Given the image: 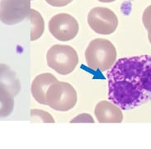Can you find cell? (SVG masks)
I'll return each mask as SVG.
<instances>
[{"label": "cell", "mask_w": 151, "mask_h": 149, "mask_svg": "<svg viewBox=\"0 0 151 149\" xmlns=\"http://www.w3.org/2000/svg\"><path fill=\"white\" fill-rule=\"evenodd\" d=\"M142 22L148 32V39L151 44V5L145 9L142 15Z\"/></svg>", "instance_id": "cell-14"}, {"label": "cell", "mask_w": 151, "mask_h": 149, "mask_svg": "<svg viewBox=\"0 0 151 149\" xmlns=\"http://www.w3.org/2000/svg\"><path fill=\"white\" fill-rule=\"evenodd\" d=\"M94 123V120L93 117L89 114H81V115L76 116L75 118L71 120V123Z\"/></svg>", "instance_id": "cell-15"}, {"label": "cell", "mask_w": 151, "mask_h": 149, "mask_svg": "<svg viewBox=\"0 0 151 149\" xmlns=\"http://www.w3.org/2000/svg\"><path fill=\"white\" fill-rule=\"evenodd\" d=\"M87 22L95 33L110 35L117 30L118 18L115 12L109 8L96 7L88 13Z\"/></svg>", "instance_id": "cell-5"}, {"label": "cell", "mask_w": 151, "mask_h": 149, "mask_svg": "<svg viewBox=\"0 0 151 149\" xmlns=\"http://www.w3.org/2000/svg\"><path fill=\"white\" fill-rule=\"evenodd\" d=\"M98 1L101 2V3H112V2H114L116 0H98Z\"/></svg>", "instance_id": "cell-17"}, {"label": "cell", "mask_w": 151, "mask_h": 149, "mask_svg": "<svg viewBox=\"0 0 151 149\" xmlns=\"http://www.w3.org/2000/svg\"><path fill=\"white\" fill-rule=\"evenodd\" d=\"M58 80L52 73L39 74L31 83V94L38 103L46 106V92L52 83Z\"/></svg>", "instance_id": "cell-9"}, {"label": "cell", "mask_w": 151, "mask_h": 149, "mask_svg": "<svg viewBox=\"0 0 151 149\" xmlns=\"http://www.w3.org/2000/svg\"><path fill=\"white\" fill-rule=\"evenodd\" d=\"M108 97L123 111L151 101V55L122 58L107 73Z\"/></svg>", "instance_id": "cell-1"}, {"label": "cell", "mask_w": 151, "mask_h": 149, "mask_svg": "<svg viewBox=\"0 0 151 149\" xmlns=\"http://www.w3.org/2000/svg\"><path fill=\"white\" fill-rule=\"evenodd\" d=\"M85 57L89 68L105 72L109 70L117 60V50L110 41L97 38L88 45Z\"/></svg>", "instance_id": "cell-2"}, {"label": "cell", "mask_w": 151, "mask_h": 149, "mask_svg": "<svg viewBox=\"0 0 151 149\" xmlns=\"http://www.w3.org/2000/svg\"><path fill=\"white\" fill-rule=\"evenodd\" d=\"M29 17L31 24L30 41H35L40 38L45 31V21L41 14L35 9H30Z\"/></svg>", "instance_id": "cell-11"}, {"label": "cell", "mask_w": 151, "mask_h": 149, "mask_svg": "<svg viewBox=\"0 0 151 149\" xmlns=\"http://www.w3.org/2000/svg\"><path fill=\"white\" fill-rule=\"evenodd\" d=\"M14 97L7 91L0 88V119L11 115L14 109Z\"/></svg>", "instance_id": "cell-12"}, {"label": "cell", "mask_w": 151, "mask_h": 149, "mask_svg": "<svg viewBox=\"0 0 151 149\" xmlns=\"http://www.w3.org/2000/svg\"><path fill=\"white\" fill-rule=\"evenodd\" d=\"M0 88L16 96L21 91V83L16 73L8 65L0 64Z\"/></svg>", "instance_id": "cell-10"}, {"label": "cell", "mask_w": 151, "mask_h": 149, "mask_svg": "<svg viewBox=\"0 0 151 149\" xmlns=\"http://www.w3.org/2000/svg\"><path fill=\"white\" fill-rule=\"evenodd\" d=\"M46 3L51 5L52 7H57V8H61V7H65L69 4H71L73 0H45Z\"/></svg>", "instance_id": "cell-16"}, {"label": "cell", "mask_w": 151, "mask_h": 149, "mask_svg": "<svg viewBox=\"0 0 151 149\" xmlns=\"http://www.w3.org/2000/svg\"><path fill=\"white\" fill-rule=\"evenodd\" d=\"M49 32L60 41H69L78 34L79 24L74 17L68 13H58L49 22Z\"/></svg>", "instance_id": "cell-6"}, {"label": "cell", "mask_w": 151, "mask_h": 149, "mask_svg": "<svg viewBox=\"0 0 151 149\" xmlns=\"http://www.w3.org/2000/svg\"><path fill=\"white\" fill-rule=\"evenodd\" d=\"M94 115L99 123H122L123 120L121 108L109 101H99L95 106Z\"/></svg>", "instance_id": "cell-8"}, {"label": "cell", "mask_w": 151, "mask_h": 149, "mask_svg": "<svg viewBox=\"0 0 151 149\" xmlns=\"http://www.w3.org/2000/svg\"><path fill=\"white\" fill-rule=\"evenodd\" d=\"M46 106L57 111L65 112L74 108L77 102V93L72 85L57 80L46 92Z\"/></svg>", "instance_id": "cell-4"}, {"label": "cell", "mask_w": 151, "mask_h": 149, "mask_svg": "<svg viewBox=\"0 0 151 149\" xmlns=\"http://www.w3.org/2000/svg\"><path fill=\"white\" fill-rule=\"evenodd\" d=\"M47 64L50 69L60 75L72 73L79 63L77 52L72 46L67 45H54L46 54Z\"/></svg>", "instance_id": "cell-3"}, {"label": "cell", "mask_w": 151, "mask_h": 149, "mask_svg": "<svg viewBox=\"0 0 151 149\" xmlns=\"http://www.w3.org/2000/svg\"><path fill=\"white\" fill-rule=\"evenodd\" d=\"M31 0H0V21L16 25L29 17Z\"/></svg>", "instance_id": "cell-7"}, {"label": "cell", "mask_w": 151, "mask_h": 149, "mask_svg": "<svg viewBox=\"0 0 151 149\" xmlns=\"http://www.w3.org/2000/svg\"><path fill=\"white\" fill-rule=\"evenodd\" d=\"M30 120L31 122L39 123H54L55 120L52 115L47 111L40 109H32L30 111Z\"/></svg>", "instance_id": "cell-13"}]
</instances>
